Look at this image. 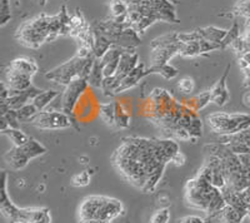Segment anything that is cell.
<instances>
[{
	"mask_svg": "<svg viewBox=\"0 0 250 223\" xmlns=\"http://www.w3.org/2000/svg\"><path fill=\"white\" fill-rule=\"evenodd\" d=\"M71 33V18L66 13L65 6L57 15L40 14L28 20L18 28L17 39L28 48H39L49 40L62 34Z\"/></svg>",
	"mask_w": 250,
	"mask_h": 223,
	"instance_id": "cell-1",
	"label": "cell"
},
{
	"mask_svg": "<svg viewBox=\"0 0 250 223\" xmlns=\"http://www.w3.org/2000/svg\"><path fill=\"white\" fill-rule=\"evenodd\" d=\"M97 59L98 58L94 55L90 48L82 45L74 58H71L66 63L57 67L53 70H49L45 77L46 79L62 87H66L70 82L79 77L88 79Z\"/></svg>",
	"mask_w": 250,
	"mask_h": 223,
	"instance_id": "cell-2",
	"label": "cell"
},
{
	"mask_svg": "<svg viewBox=\"0 0 250 223\" xmlns=\"http://www.w3.org/2000/svg\"><path fill=\"white\" fill-rule=\"evenodd\" d=\"M123 212V204L115 198L90 196L79 206L80 223H111Z\"/></svg>",
	"mask_w": 250,
	"mask_h": 223,
	"instance_id": "cell-3",
	"label": "cell"
},
{
	"mask_svg": "<svg viewBox=\"0 0 250 223\" xmlns=\"http://www.w3.org/2000/svg\"><path fill=\"white\" fill-rule=\"evenodd\" d=\"M208 126L214 133L220 135L235 134L250 127V114L248 113H224L216 112L207 117Z\"/></svg>",
	"mask_w": 250,
	"mask_h": 223,
	"instance_id": "cell-4",
	"label": "cell"
},
{
	"mask_svg": "<svg viewBox=\"0 0 250 223\" xmlns=\"http://www.w3.org/2000/svg\"><path fill=\"white\" fill-rule=\"evenodd\" d=\"M182 45L179 33H168L154 39L150 43V66L168 64L169 59L179 54Z\"/></svg>",
	"mask_w": 250,
	"mask_h": 223,
	"instance_id": "cell-5",
	"label": "cell"
},
{
	"mask_svg": "<svg viewBox=\"0 0 250 223\" xmlns=\"http://www.w3.org/2000/svg\"><path fill=\"white\" fill-rule=\"evenodd\" d=\"M29 123L42 131H60L74 127L77 120L73 115L66 114L65 112L45 109L38 112Z\"/></svg>",
	"mask_w": 250,
	"mask_h": 223,
	"instance_id": "cell-6",
	"label": "cell"
},
{
	"mask_svg": "<svg viewBox=\"0 0 250 223\" xmlns=\"http://www.w3.org/2000/svg\"><path fill=\"white\" fill-rule=\"evenodd\" d=\"M89 88H90V86H89L88 79L83 77L77 78L73 82H70L68 86L64 87V90L60 94L62 111L65 112L66 114L73 115L75 106Z\"/></svg>",
	"mask_w": 250,
	"mask_h": 223,
	"instance_id": "cell-7",
	"label": "cell"
},
{
	"mask_svg": "<svg viewBox=\"0 0 250 223\" xmlns=\"http://www.w3.org/2000/svg\"><path fill=\"white\" fill-rule=\"evenodd\" d=\"M91 87L86 90L83 97L80 98L79 102L75 106L73 117L75 118L77 122H91L94 118L99 115L100 102H98L97 97L94 95V92L91 90Z\"/></svg>",
	"mask_w": 250,
	"mask_h": 223,
	"instance_id": "cell-8",
	"label": "cell"
},
{
	"mask_svg": "<svg viewBox=\"0 0 250 223\" xmlns=\"http://www.w3.org/2000/svg\"><path fill=\"white\" fill-rule=\"evenodd\" d=\"M0 211L3 217L9 223H25V208H18L12 203L6 193V173L1 175V200H0Z\"/></svg>",
	"mask_w": 250,
	"mask_h": 223,
	"instance_id": "cell-9",
	"label": "cell"
},
{
	"mask_svg": "<svg viewBox=\"0 0 250 223\" xmlns=\"http://www.w3.org/2000/svg\"><path fill=\"white\" fill-rule=\"evenodd\" d=\"M155 12L158 20H162L165 23H179V19L176 17L175 5L170 0H149Z\"/></svg>",
	"mask_w": 250,
	"mask_h": 223,
	"instance_id": "cell-10",
	"label": "cell"
},
{
	"mask_svg": "<svg viewBox=\"0 0 250 223\" xmlns=\"http://www.w3.org/2000/svg\"><path fill=\"white\" fill-rule=\"evenodd\" d=\"M229 70H230V64H228L224 74L220 77V79L210 89L211 102L218 107H224L229 102V99H230V95H229L227 87V78L228 74H229Z\"/></svg>",
	"mask_w": 250,
	"mask_h": 223,
	"instance_id": "cell-11",
	"label": "cell"
},
{
	"mask_svg": "<svg viewBox=\"0 0 250 223\" xmlns=\"http://www.w3.org/2000/svg\"><path fill=\"white\" fill-rule=\"evenodd\" d=\"M4 83L6 84L9 90H14V92H21V90H26L30 87H33L31 86V77L15 72L10 68H8V70H6Z\"/></svg>",
	"mask_w": 250,
	"mask_h": 223,
	"instance_id": "cell-12",
	"label": "cell"
},
{
	"mask_svg": "<svg viewBox=\"0 0 250 223\" xmlns=\"http://www.w3.org/2000/svg\"><path fill=\"white\" fill-rule=\"evenodd\" d=\"M6 163L9 164V167L14 171H20L23 169L24 167L28 166V163L30 162V158L28 157V155L25 153V151L23 149V147H13L12 149H9L8 152L4 156Z\"/></svg>",
	"mask_w": 250,
	"mask_h": 223,
	"instance_id": "cell-13",
	"label": "cell"
},
{
	"mask_svg": "<svg viewBox=\"0 0 250 223\" xmlns=\"http://www.w3.org/2000/svg\"><path fill=\"white\" fill-rule=\"evenodd\" d=\"M146 75H149L148 68H145L144 64H139L137 68L134 69L133 72L129 73V74L126 75L125 78H123L122 82H120V84H119V87H118V89H117V94L134 88V87L137 86L140 80H142L144 77H146Z\"/></svg>",
	"mask_w": 250,
	"mask_h": 223,
	"instance_id": "cell-14",
	"label": "cell"
},
{
	"mask_svg": "<svg viewBox=\"0 0 250 223\" xmlns=\"http://www.w3.org/2000/svg\"><path fill=\"white\" fill-rule=\"evenodd\" d=\"M211 102V94L210 90H205V92L199 93L196 95H189V97H184L182 103L193 112L198 113L199 111L204 109L208 104Z\"/></svg>",
	"mask_w": 250,
	"mask_h": 223,
	"instance_id": "cell-15",
	"label": "cell"
},
{
	"mask_svg": "<svg viewBox=\"0 0 250 223\" xmlns=\"http://www.w3.org/2000/svg\"><path fill=\"white\" fill-rule=\"evenodd\" d=\"M9 68L15 70V72H19L21 73V74L28 75V77H33V75L38 72L39 67L35 63L34 59L21 57L13 60L12 63H10V66H9Z\"/></svg>",
	"mask_w": 250,
	"mask_h": 223,
	"instance_id": "cell-16",
	"label": "cell"
},
{
	"mask_svg": "<svg viewBox=\"0 0 250 223\" xmlns=\"http://www.w3.org/2000/svg\"><path fill=\"white\" fill-rule=\"evenodd\" d=\"M25 223H51L50 211L45 207L25 208Z\"/></svg>",
	"mask_w": 250,
	"mask_h": 223,
	"instance_id": "cell-17",
	"label": "cell"
},
{
	"mask_svg": "<svg viewBox=\"0 0 250 223\" xmlns=\"http://www.w3.org/2000/svg\"><path fill=\"white\" fill-rule=\"evenodd\" d=\"M60 95L59 92L57 90H42L39 94H37V97L33 99L31 103L37 107L38 111H45L48 109L51 104L54 103V100L57 99Z\"/></svg>",
	"mask_w": 250,
	"mask_h": 223,
	"instance_id": "cell-18",
	"label": "cell"
},
{
	"mask_svg": "<svg viewBox=\"0 0 250 223\" xmlns=\"http://www.w3.org/2000/svg\"><path fill=\"white\" fill-rule=\"evenodd\" d=\"M200 38L208 42H213V43H222L224 38L227 37L228 30L225 29L216 28V26H205V28L198 29Z\"/></svg>",
	"mask_w": 250,
	"mask_h": 223,
	"instance_id": "cell-19",
	"label": "cell"
},
{
	"mask_svg": "<svg viewBox=\"0 0 250 223\" xmlns=\"http://www.w3.org/2000/svg\"><path fill=\"white\" fill-rule=\"evenodd\" d=\"M131 112L124 102L117 100V114H115V127L120 129L128 128L130 126Z\"/></svg>",
	"mask_w": 250,
	"mask_h": 223,
	"instance_id": "cell-20",
	"label": "cell"
},
{
	"mask_svg": "<svg viewBox=\"0 0 250 223\" xmlns=\"http://www.w3.org/2000/svg\"><path fill=\"white\" fill-rule=\"evenodd\" d=\"M1 133L12 142L13 147H21L30 140V137L19 128H8L1 131Z\"/></svg>",
	"mask_w": 250,
	"mask_h": 223,
	"instance_id": "cell-21",
	"label": "cell"
},
{
	"mask_svg": "<svg viewBox=\"0 0 250 223\" xmlns=\"http://www.w3.org/2000/svg\"><path fill=\"white\" fill-rule=\"evenodd\" d=\"M115 114H117V100L100 104L99 117L109 126H115Z\"/></svg>",
	"mask_w": 250,
	"mask_h": 223,
	"instance_id": "cell-22",
	"label": "cell"
},
{
	"mask_svg": "<svg viewBox=\"0 0 250 223\" xmlns=\"http://www.w3.org/2000/svg\"><path fill=\"white\" fill-rule=\"evenodd\" d=\"M89 86L91 88H100L102 89L103 82H104V74H103V67L100 64V60L97 59L94 63L93 69L88 77Z\"/></svg>",
	"mask_w": 250,
	"mask_h": 223,
	"instance_id": "cell-23",
	"label": "cell"
},
{
	"mask_svg": "<svg viewBox=\"0 0 250 223\" xmlns=\"http://www.w3.org/2000/svg\"><path fill=\"white\" fill-rule=\"evenodd\" d=\"M149 74H159L165 79H174L178 75V69L170 64H163V66H150L148 68Z\"/></svg>",
	"mask_w": 250,
	"mask_h": 223,
	"instance_id": "cell-24",
	"label": "cell"
},
{
	"mask_svg": "<svg viewBox=\"0 0 250 223\" xmlns=\"http://www.w3.org/2000/svg\"><path fill=\"white\" fill-rule=\"evenodd\" d=\"M38 112L39 111H38L37 107H35L34 104L29 103V104H26V106L21 107V108L17 109V111H15V113H17V117H18V120H19V123H26V122L29 123L31 118L34 117Z\"/></svg>",
	"mask_w": 250,
	"mask_h": 223,
	"instance_id": "cell-25",
	"label": "cell"
},
{
	"mask_svg": "<svg viewBox=\"0 0 250 223\" xmlns=\"http://www.w3.org/2000/svg\"><path fill=\"white\" fill-rule=\"evenodd\" d=\"M179 54L188 58H193L196 57V55L202 54V53H200V40L199 42H193V43L183 44Z\"/></svg>",
	"mask_w": 250,
	"mask_h": 223,
	"instance_id": "cell-26",
	"label": "cell"
},
{
	"mask_svg": "<svg viewBox=\"0 0 250 223\" xmlns=\"http://www.w3.org/2000/svg\"><path fill=\"white\" fill-rule=\"evenodd\" d=\"M178 88L185 97H189V95L193 94L194 89H195V82H194L193 78L184 77L178 82Z\"/></svg>",
	"mask_w": 250,
	"mask_h": 223,
	"instance_id": "cell-27",
	"label": "cell"
},
{
	"mask_svg": "<svg viewBox=\"0 0 250 223\" xmlns=\"http://www.w3.org/2000/svg\"><path fill=\"white\" fill-rule=\"evenodd\" d=\"M12 18L10 0H0V25L4 26Z\"/></svg>",
	"mask_w": 250,
	"mask_h": 223,
	"instance_id": "cell-28",
	"label": "cell"
},
{
	"mask_svg": "<svg viewBox=\"0 0 250 223\" xmlns=\"http://www.w3.org/2000/svg\"><path fill=\"white\" fill-rule=\"evenodd\" d=\"M239 37H240V34H239L238 23L235 22V23L233 24V26H231V28L228 30L227 37H225L224 40H223L222 43H220V44H222V49H225L227 46H230L231 44H233Z\"/></svg>",
	"mask_w": 250,
	"mask_h": 223,
	"instance_id": "cell-29",
	"label": "cell"
},
{
	"mask_svg": "<svg viewBox=\"0 0 250 223\" xmlns=\"http://www.w3.org/2000/svg\"><path fill=\"white\" fill-rule=\"evenodd\" d=\"M91 176L89 173V171H83L80 173H77V175L73 177L71 179V184L75 187H86L89 183H90Z\"/></svg>",
	"mask_w": 250,
	"mask_h": 223,
	"instance_id": "cell-30",
	"label": "cell"
},
{
	"mask_svg": "<svg viewBox=\"0 0 250 223\" xmlns=\"http://www.w3.org/2000/svg\"><path fill=\"white\" fill-rule=\"evenodd\" d=\"M170 220L169 208H160L153 213L150 217V223H168Z\"/></svg>",
	"mask_w": 250,
	"mask_h": 223,
	"instance_id": "cell-31",
	"label": "cell"
},
{
	"mask_svg": "<svg viewBox=\"0 0 250 223\" xmlns=\"http://www.w3.org/2000/svg\"><path fill=\"white\" fill-rule=\"evenodd\" d=\"M234 13L236 15L250 19V0H239L234 6Z\"/></svg>",
	"mask_w": 250,
	"mask_h": 223,
	"instance_id": "cell-32",
	"label": "cell"
},
{
	"mask_svg": "<svg viewBox=\"0 0 250 223\" xmlns=\"http://www.w3.org/2000/svg\"><path fill=\"white\" fill-rule=\"evenodd\" d=\"M178 223H207V221L199 216H185V217L180 218Z\"/></svg>",
	"mask_w": 250,
	"mask_h": 223,
	"instance_id": "cell-33",
	"label": "cell"
},
{
	"mask_svg": "<svg viewBox=\"0 0 250 223\" xmlns=\"http://www.w3.org/2000/svg\"><path fill=\"white\" fill-rule=\"evenodd\" d=\"M239 66H240L242 69L250 67V50H245L244 53L240 54V58H239Z\"/></svg>",
	"mask_w": 250,
	"mask_h": 223,
	"instance_id": "cell-34",
	"label": "cell"
},
{
	"mask_svg": "<svg viewBox=\"0 0 250 223\" xmlns=\"http://www.w3.org/2000/svg\"><path fill=\"white\" fill-rule=\"evenodd\" d=\"M243 73H244V82L245 87H250V67L243 69Z\"/></svg>",
	"mask_w": 250,
	"mask_h": 223,
	"instance_id": "cell-35",
	"label": "cell"
},
{
	"mask_svg": "<svg viewBox=\"0 0 250 223\" xmlns=\"http://www.w3.org/2000/svg\"><path fill=\"white\" fill-rule=\"evenodd\" d=\"M125 3L128 4L129 6L130 5H138V4L143 3V1H145V0H124Z\"/></svg>",
	"mask_w": 250,
	"mask_h": 223,
	"instance_id": "cell-36",
	"label": "cell"
},
{
	"mask_svg": "<svg viewBox=\"0 0 250 223\" xmlns=\"http://www.w3.org/2000/svg\"><path fill=\"white\" fill-rule=\"evenodd\" d=\"M244 104L250 108V90H249V92L245 93V95H244Z\"/></svg>",
	"mask_w": 250,
	"mask_h": 223,
	"instance_id": "cell-37",
	"label": "cell"
}]
</instances>
